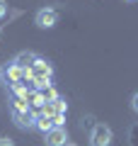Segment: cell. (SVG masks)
I'll list each match as a JSON object with an SVG mask.
<instances>
[{"label": "cell", "mask_w": 138, "mask_h": 146, "mask_svg": "<svg viewBox=\"0 0 138 146\" xmlns=\"http://www.w3.org/2000/svg\"><path fill=\"white\" fill-rule=\"evenodd\" d=\"M44 144L46 146H66L68 144L66 127H53L51 131H46V134H44Z\"/></svg>", "instance_id": "cell-4"}, {"label": "cell", "mask_w": 138, "mask_h": 146, "mask_svg": "<svg viewBox=\"0 0 138 146\" xmlns=\"http://www.w3.org/2000/svg\"><path fill=\"white\" fill-rule=\"evenodd\" d=\"M114 141V131L109 124H104V122H99V124L92 127L90 131V146H112Z\"/></svg>", "instance_id": "cell-1"}, {"label": "cell", "mask_w": 138, "mask_h": 146, "mask_svg": "<svg viewBox=\"0 0 138 146\" xmlns=\"http://www.w3.org/2000/svg\"><path fill=\"white\" fill-rule=\"evenodd\" d=\"M0 78H3V71H0Z\"/></svg>", "instance_id": "cell-14"}, {"label": "cell", "mask_w": 138, "mask_h": 146, "mask_svg": "<svg viewBox=\"0 0 138 146\" xmlns=\"http://www.w3.org/2000/svg\"><path fill=\"white\" fill-rule=\"evenodd\" d=\"M126 3H136V0H126Z\"/></svg>", "instance_id": "cell-13"}, {"label": "cell", "mask_w": 138, "mask_h": 146, "mask_svg": "<svg viewBox=\"0 0 138 146\" xmlns=\"http://www.w3.org/2000/svg\"><path fill=\"white\" fill-rule=\"evenodd\" d=\"M51 122H53V127H63V122H66V115H53V117H51Z\"/></svg>", "instance_id": "cell-8"}, {"label": "cell", "mask_w": 138, "mask_h": 146, "mask_svg": "<svg viewBox=\"0 0 138 146\" xmlns=\"http://www.w3.org/2000/svg\"><path fill=\"white\" fill-rule=\"evenodd\" d=\"M36 58L39 56H36L34 51H20L15 58H12V63H15L17 68H22V71H27V68H32L36 63Z\"/></svg>", "instance_id": "cell-5"}, {"label": "cell", "mask_w": 138, "mask_h": 146, "mask_svg": "<svg viewBox=\"0 0 138 146\" xmlns=\"http://www.w3.org/2000/svg\"><path fill=\"white\" fill-rule=\"evenodd\" d=\"M12 119H15L17 129L22 131H29L36 127V115L32 112V110H24V112H12Z\"/></svg>", "instance_id": "cell-3"}, {"label": "cell", "mask_w": 138, "mask_h": 146, "mask_svg": "<svg viewBox=\"0 0 138 146\" xmlns=\"http://www.w3.org/2000/svg\"><path fill=\"white\" fill-rule=\"evenodd\" d=\"M131 110H133V112L138 115V90H136V93L131 95Z\"/></svg>", "instance_id": "cell-9"}, {"label": "cell", "mask_w": 138, "mask_h": 146, "mask_svg": "<svg viewBox=\"0 0 138 146\" xmlns=\"http://www.w3.org/2000/svg\"><path fill=\"white\" fill-rule=\"evenodd\" d=\"M34 25L39 29H53L58 25V10L56 7H39L34 15Z\"/></svg>", "instance_id": "cell-2"}, {"label": "cell", "mask_w": 138, "mask_h": 146, "mask_svg": "<svg viewBox=\"0 0 138 146\" xmlns=\"http://www.w3.org/2000/svg\"><path fill=\"white\" fill-rule=\"evenodd\" d=\"M5 78H7V83H10V85H15V83H20V80H24V71L17 68L15 63H10L7 71H5Z\"/></svg>", "instance_id": "cell-6"}, {"label": "cell", "mask_w": 138, "mask_h": 146, "mask_svg": "<svg viewBox=\"0 0 138 146\" xmlns=\"http://www.w3.org/2000/svg\"><path fill=\"white\" fill-rule=\"evenodd\" d=\"M5 15H7V3H5V0H0V20H3Z\"/></svg>", "instance_id": "cell-10"}, {"label": "cell", "mask_w": 138, "mask_h": 146, "mask_svg": "<svg viewBox=\"0 0 138 146\" xmlns=\"http://www.w3.org/2000/svg\"><path fill=\"white\" fill-rule=\"evenodd\" d=\"M0 146H15V141L7 139V136H0Z\"/></svg>", "instance_id": "cell-11"}, {"label": "cell", "mask_w": 138, "mask_h": 146, "mask_svg": "<svg viewBox=\"0 0 138 146\" xmlns=\"http://www.w3.org/2000/svg\"><path fill=\"white\" fill-rule=\"evenodd\" d=\"M66 146H78V144H70V141H68V144H66Z\"/></svg>", "instance_id": "cell-12"}, {"label": "cell", "mask_w": 138, "mask_h": 146, "mask_svg": "<svg viewBox=\"0 0 138 146\" xmlns=\"http://www.w3.org/2000/svg\"><path fill=\"white\" fill-rule=\"evenodd\" d=\"M34 129H39V131H51L53 129V122H51V117H46V115H36V127Z\"/></svg>", "instance_id": "cell-7"}]
</instances>
